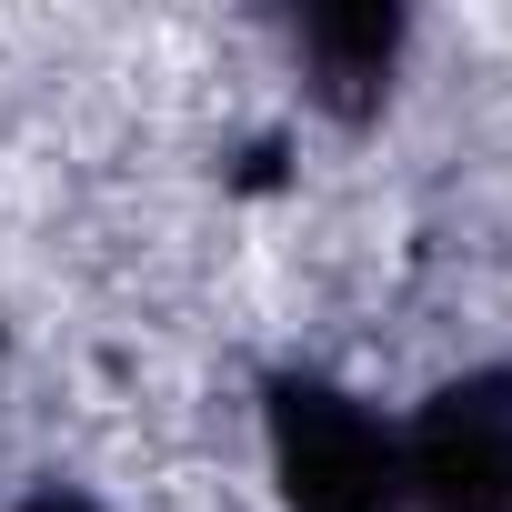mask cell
Masks as SVG:
<instances>
[{
  "label": "cell",
  "instance_id": "1",
  "mask_svg": "<svg viewBox=\"0 0 512 512\" xmlns=\"http://www.w3.org/2000/svg\"><path fill=\"white\" fill-rule=\"evenodd\" d=\"M272 472H282L292 512H392L402 432L332 382H282L272 392Z\"/></svg>",
  "mask_w": 512,
  "mask_h": 512
},
{
  "label": "cell",
  "instance_id": "2",
  "mask_svg": "<svg viewBox=\"0 0 512 512\" xmlns=\"http://www.w3.org/2000/svg\"><path fill=\"white\" fill-rule=\"evenodd\" d=\"M402 502L422 512H512V392H442L402 432Z\"/></svg>",
  "mask_w": 512,
  "mask_h": 512
}]
</instances>
